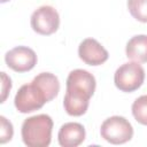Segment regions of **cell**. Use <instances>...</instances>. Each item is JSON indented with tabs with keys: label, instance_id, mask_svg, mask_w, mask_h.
Returning <instances> with one entry per match:
<instances>
[{
	"label": "cell",
	"instance_id": "obj_16",
	"mask_svg": "<svg viewBox=\"0 0 147 147\" xmlns=\"http://www.w3.org/2000/svg\"><path fill=\"white\" fill-rule=\"evenodd\" d=\"M7 1H9V0H0L1 3H5V2H7Z\"/></svg>",
	"mask_w": 147,
	"mask_h": 147
},
{
	"label": "cell",
	"instance_id": "obj_14",
	"mask_svg": "<svg viewBox=\"0 0 147 147\" xmlns=\"http://www.w3.org/2000/svg\"><path fill=\"white\" fill-rule=\"evenodd\" d=\"M0 123H1L0 124V142L6 144L7 141L11 140V138H13V134H14L13 125L3 116H0Z\"/></svg>",
	"mask_w": 147,
	"mask_h": 147
},
{
	"label": "cell",
	"instance_id": "obj_2",
	"mask_svg": "<svg viewBox=\"0 0 147 147\" xmlns=\"http://www.w3.org/2000/svg\"><path fill=\"white\" fill-rule=\"evenodd\" d=\"M53 119L46 114L26 118L22 124V140L29 147H47L52 140Z\"/></svg>",
	"mask_w": 147,
	"mask_h": 147
},
{
	"label": "cell",
	"instance_id": "obj_4",
	"mask_svg": "<svg viewBox=\"0 0 147 147\" xmlns=\"http://www.w3.org/2000/svg\"><path fill=\"white\" fill-rule=\"evenodd\" d=\"M100 133L106 141L113 145H121L132 139L133 127L126 118L122 116H111L101 124Z\"/></svg>",
	"mask_w": 147,
	"mask_h": 147
},
{
	"label": "cell",
	"instance_id": "obj_3",
	"mask_svg": "<svg viewBox=\"0 0 147 147\" xmlns=\"http://www.w3.org/2000/svg\"><path fill=\"white\" fill-rule=\"evenodd\" d=\"M47 93L41 88L39 84L32 80L30 84H24L17 91L14 105L16 109L22 114L32 113L40 109L46 102H49Z\"/></svg>",
	"mask_w": 147,
	"mask_h": 147
},
{
	"label": "cell",
	"instance_id": "obj_11",
	"mask_svg": "<svg viewBox=\"0 0 147 147\" xmlns=\"http://www.w3.org/2000/svg\"><path fill=\"white\" fill-rule=\"evenodd\" d=\"M33 80L41 86V88L47 93L51 101L59 94L60 83L55 75H53L51 72H41V74L37 75L33 78Z\"/></svg>",
	"mask_w": 147,
	"mask_h": 147
},
{
	"label": "cell",
	"instance_id": "obj_7",
	"mask_svg": "<svg viewBox=\"0 0 147 147\" xmlns=\"http://www.w3.org/2000/svg\"><path fill=\"white\" fill-rule=\"evenodd\" d=\"M6 64L16 72H26L37 64V55L33 49L26 46H17L5 55Z\"/></svg>",
	"mask_w": 147,
	"mask_h": 147
},
{
	"label": "cell",
	"instance_id": "obj_15",
	"mask_svg": "<svg viewBox=\"0 0 147 147\" xmlns=\"http://www.w3.org/2000/svg\"><path fill=\"white\" fill-rule=\"evenodd\" d=\"M1 79H2V88H1V92H2V95H1V102H5L10 88H11V80L10 78L6 75V72H1Z\"/></svg>",
	"mask_w": 147,
	"mask_h": 147
},
{
	"label": "cell",
	"instance_id": "obj_1",
	"mask_svg": "<svg viewBox=\"0 0 147 147\" xmlns=\"http://www.w3.org/2000/svg\"><path fill=\"white\" fill-rule=\"evenodd\" d=\"M95 78L83 69L72 70L67 78V91L63 99L64 110L70 116H82L86 113L91 96L95 91Z\"/></svg>",
	"mask_w": 147,
	"mask_h": 147
},
{
	"label": "cell",
	"instance_id": "obj_12",
	"mask_svg": "<svg viewBox=\"0 0 147 147\" xmlns=\"http://www.w3.org/2000/svg\"><path fill=\"white\" fill-rule=\"evenodd\" d=\"M127 9L137 21L147 23V0H127Z\"/></svg>",
	"mask_w": 147,
	"mask_h": 147
},
{
	"label": "cell",
	"instance_id": "obj_13",
	"mask_svg": "<svg viewBox=\"0 0 147 147\" xmlns=\"http://www.w3.org/2000/svg\"><path fill=\"white\" fill-rule=\"evenodd\" d=\"M132 115L136 121L147 125V95H141L132 103Z\"/></svg>",
	"mask_w": 147,
	"mask_h": 147
},
{
	"label": "cell",
	"instance_id": "obj_8",
	"mask_svg": "<svg viewBox=\"0 0 147 147\" xmlns=\"http://www.w3.org/2000/svg\"><path fill=\"white\" fill-rule=\"evenodd\" d=\"M78 55L79 59L88 65H100L109 57L107 49L93 38H86L80 42Z\"/></svg>",
	"mask_w": 147,
	"mask_h": 147
},
{
	"label": "cell",
	"instance_id": "obj_10",
	"mask_svg": "<svg viewBox=\"0 0 147 147\" xmlns=\"http://www.w3.org/2000/svg\"><path fill=\"white\" fill-rule=\"evenodd\" d=\"M126 56L138 63L147 62V36L138 34L132 37L125 48Z\"/></svg>",
	"mask_w": 147,
	"mask_h": 147
},
{
	"label": "cell",
	"instance_id": "obj_9",
	"mask_svg": "<svg viewBox=\"0 0 147 147\" xmlns=\"http://www.w3.org/2000/svg\"><path fill=\"white\" fill-rule=\"evenodd\" d=\"M85 129L82 124L70 122L60 127L57 139L62 147H77L85 140Z\"/></svg>",
	"mask_w": 147,
	"mask_h": 147
},
{
	"label": "cell",
	"instance_id": "obj_6",
	"mask_svg": "<svg viewBox=\"0 0 147 147\" xmlns=\"http://www.w3.org/2000/svg\"><path fill=\"white\" fill-rule=\"evenodd\" d=\"M30 23L34 32L42 36H49L57 31L60 26V16L52 6H41L32 13Z\"/></svg>",
	"mask_w": 147,
	"mask_h": 147
},
{
	"label": "cell",
	"instance_id": "obj_5",
	"mask_svg": "<svg viewBox=\"0 0 147 147\" xmlns=\"http://www.w3.org/2000/svg\"><path fill=\"white\" fill-rule=\"evenodd\" d=\"M145 80V70L138 62H126L122 64L114 75V83L122 92H133L138 90Z\"/></svg>",
	"mask_w": 147,
	"mask_h": 147
}]
</instances>
